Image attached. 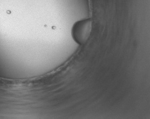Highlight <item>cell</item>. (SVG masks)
<instances>
[{"label":"cell","instance_id":"cell-1","mask_svg":"<svg viewBox=\"0 0 150 119\" xmlns=\"http://www.w3.org/2000/svg\"><path fill=\"white\" fill-rule=\"evenodd\" d=\"M92 29V21L90 19H83L74 23L71 35L75 42L79 45L86 43L90 37Z\"/></svg>","mask_w":150,"mask_h":119}]
</instances>
